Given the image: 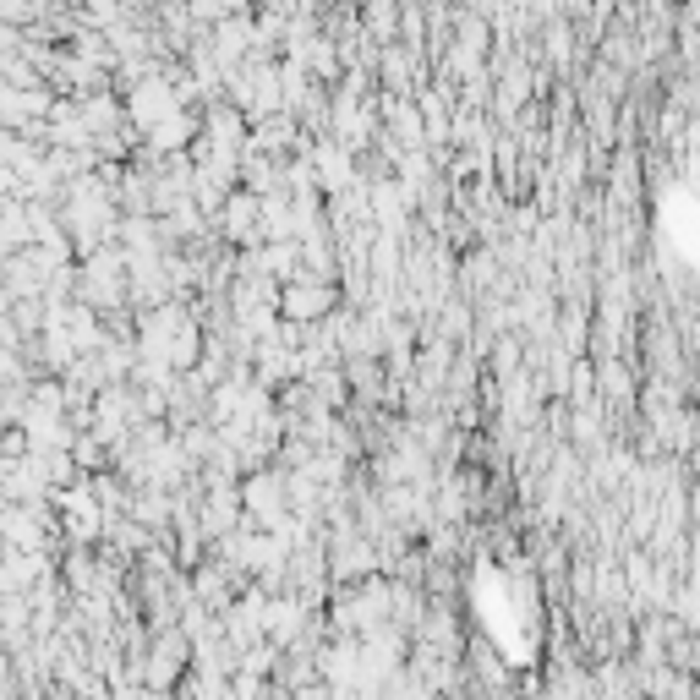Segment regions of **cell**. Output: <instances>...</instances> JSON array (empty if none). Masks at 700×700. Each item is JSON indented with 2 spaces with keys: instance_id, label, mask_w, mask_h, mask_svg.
I'll return each mask as SVG.
<instances>
[{
  "instance_id": "1",
  "label": "cell",
  "mask_w": 700,
  "mask_h": 700,
  "mask_svg": "<svg viewBox=\"0 0 700 700\" xmlns=\"http://www.w3.org/2000/svg\"><path fill=\"white\" fill-rule=\"evenodd\" d=\"M323 290H290V312H296V318H318L323 312Z\"/></svg>"
}]
</instances>
